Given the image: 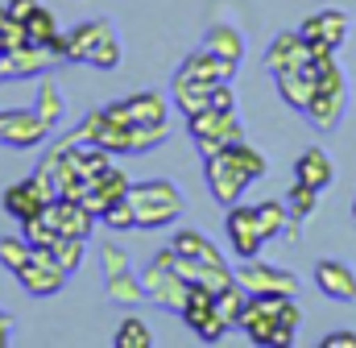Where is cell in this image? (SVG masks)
<instances>
[{
  "instance_id": "obj_34",
  "label": "cell",
  "mask_w": 356,
  "mask_h": 348,
  "mask_svg": "<svg viewBox=\"0 0 356 348\" xmlns=\"http://www.w3.org/2000/svg\"><path fill=\"white\" fill-rule=\"evenodd\" d=\"M25 42H29L25 21H17V17L8 13V4H0V54L13 50V46H25Z\"/></svg>"
},
{
  "instance_id": "obj_26",
  "label": "cell",
  "mask_w": 356,
  "mask_h": 348,
  "mask_svg": "<svg viewBox=\"0 0 356 348\" xmlns=\"http://www.w3.org/2000/svg\"><path fill=\"white\" fill-rule=\"evenodd\" d=\"M108 299H112V303H124V307H133V303H141V299H145V286H141V274H133V269H120V274H108Z\"/></svg>"
},
{
  "instance_id": "obj_5",
  "label": "cell",
  "mask_w": 356,
  "mask_h": 348,
  "mask_svg": "<svg viewBox=\"0 0 356 348\" xmlns=\"http://www.w3.org/2000/svg\"><path fill=\"white\" fill-rule=\"evenodd\" d=\"M203 174H207L211 195H216L224 207H232V203L245 195V187L253 182L249 174L241 171V162L232 158V150H224V154H216V158H203Z\"/></svg>"
},
{
  "instance_id": "obj_43",
  "label": "cell",
  "mask_w": 356,
  "mask_h": 348,
  "mask_svg": "<svg viewBox=\"0 0 356 348\" xmlns=\"http://www.w3.org/2000/svg\"><path fill=\"white\" fill-rule=\"evenodd\" d=\"M353 212H356V203H353Z\"/></svg>"
},
{
  "instance_id": "obj_31",
  "label": "cell",
  "mask_w": 356,
  "mask_h": 348,
  "mask_svg": "<svg viewBox=\"0 0 356 348\" xmlns=\"http://www.w3.org/2000/svg\"><path fill=\"white\" fill-rule=\"evenodd\" d=\"M108 116V112H104ZM95 145H104L112 158L116 154H129V145H133V125H116V120H104V129L95 133Z\"/></svg>"
},
{
  "instance_id": "obj_7",
  "label": "cell",
  "mask_w": 356,
  "mask_h": 348,
  "mask_svg": "<svg viewBox=\"0 0 356 348\" xmlns=\"http://www.w3.org/2000/svg\"><path fill=\"white\" fill-rule=\"evenodd\" d=\"M236 282L249 294H298V278L290 269H277V265L257 258H245V265L236 269Z\"/></svg>"
},
{
  "instance_id": "obj_32",
  "label": "cell",
  "mask_w": 356,
  "mask_h": 348,
  "mask_svg": "<svg viewBox=\"0 0 356 348\" xmlns=\"http://www.w3.org/2000/svg\"><path fill=\"white\" fill-rule=\"evenodd\" d=\"M286 207H290V220H307V216L319 207V191L294 178V187L286 191Z\"/></svg>"
},
{
  "instance_id": "obj_15",
  "label": "cell",
  "mask_w": 356,
  "mask_h": 348,
  "mask_svg": "<svg viewBox=\"0 0 356 348\" xmlns=\"http://www.w3.org/2000/svg\"><path fill=\"white\" fill-rule=\"evenodd\" d=\"M50 137V125L38 116V112H29V108H8L4 112V145H13V150H33V145H42Z\"/></svg>"
},
{
  "instance_id": "obj_27",
  "label": "cell",
  "mask_w": 356,
  "mask_h": 348,
  "mask_svg": "<svg viewBox=\"0 0 356 348\" xmlns=\"http://www.w3.org/2000/svg\"><path fill=\"white\" fill-rule=\"evenodd\" d=\"M257 224H261V237L273 241L277 232H290V207L282 199H266L257 203Z\"/></svg>"
},
{
  "instance_id": "obj_35",
  "label": "cell",
  "mask_w": 356,
  "mask_h": 348,
  "mask_svg": "<svg viewBox=\"0 0 356 348\" xmlns=\"http://www.w3.org/2000/svg\"><path fill=\"white\" fill-rule=\"evenodd\" d=\"M25 33H29V42H38V46H46L54 33H58V21H54V13H46L42 4L33 8V17L25 21Z\"/></svg>"
},
{
  "instance_id": "obj_28",
  "label": "cell",
  "mask_w": 356,
  "mask_h": 348,
  "mask_svg": "<svg viewBox=\"0 0 356 348\" xmlns=\"http://www.w3.org/2000/svg\"><path fill=\"white\" fill-rule=\"evenodd\" d=\"M245 303H249V290H245L241 282L216 294V311H220V319H224L228 328H241V315H245Z\"/></svg>"
},
{
  "instance_id": "obj_16",
  "label": "cell",
  "mask_w": 356,
  "mask_h": 348,
  "mask_svg": "<svg viewBox=\"0 0 356 348\" xmlns=\"http://www.w3.org/2000/svg\"><path fill=\"white\" fill-rule=\"evenodd\" d=\"M315 54H311V42L302 33H277L266 50V71L269 75H282V71H294V67H307Z\"/></svg>"
},
{
  "instance_id": "obj_8",
  "label": "cell",
  "mask_w": 356,
  "mask_h": 348,
  "mask_svg": "<svg viewBox=\"0 0 356 348\" xmlns=\"http://www.w3.org/2000/svg\"><path fill=\"white\" fill-rule=\"evenodd\" d=\"M224 228H228V245H232V253H236L241 261H245V258H257V253H261L266 237H261V224H257V207L232 203V207H228V220H224Z\"/></svg>"
},
{
  "instance_id": "obj_12",
  "label": "cell",
  "mask_w": 356,
  "mask_h": 348,
  "mask_svg": "<svg viewBox=\"0 0 356 348\" xmlns=\"http://www.w3.org/2000/svg\"><path fill=\"white\" fill-rule=\"evenodd\" d=\"M298 33L311 42V50H340L344 46V38H348V13H340V8H323V13H315V17H307L302 25H298Z\"/></svg>"
},
{
  "instance_id": "obj_4",
  "label": "cell",
  "mask_w": 356,
  "mask_h": 348,
  "mask_svg": "<svg viewBox=\"0 0 356 348\" xmlns=\"http://www.w3.org/2000/svg\"><path fill=\"white\" fill-rule=\"evenodd\" d=\"M50 199H58V195H54V182H50L46 171H38L33 178H21V182H13V187L4 191V212H8L13 220H33V216H42V207H46Z\"/></svg>"
},
{
  "instance_id": "obj_25",
  "label": "cell",
  "mask_w": 356,
  "mask_h": 348,
  "mask_svg": "<svg viewBox=\"0 0 356 348\" xmlns=\"http://www.w3.org/2000/svg\"><path fill=\"white\" fill-rule=\"evenodd\" d=\"M33 112H38V116H42L50 129H58V125H63V116H67V100H63V87L54 84V79H42Z\"/></svg>"
},
{
  "instance_id": "obj_1",
  "label": "cell",
  "mask_w": 356,
  "mask_h": 348,
  "mask_svg": "<svg viewBox=\"0 0 356 348\" xmlns=\"http://www.w3.org/2000/svg\"><path fill=\"white\" fill-rule=\"evenodd\" d=\"M129 203L137 212V228H166L182 216V191L166 178H145L129 187Z\"/></svg>"
},
{
  "instance_id": "obj_2",
  "label": "cell",
  "mask_w": 356,
  "mask_h": 348,
  "mask_svg": "<svg viewBox=\"0 0 356 348\" xmlns=\"http://www.w3.org/2000/svg\"><path fill=\"white\" fill-rule=\"evenodd\" d=\"M186 133H191L199 158H216V154H224L232 141H245L236 112H220V108H199V112H191V116H186Z\"/></svg>"
},
{
  "instance_id": "obj_29",
  "label": "cell",
  "mask_w": 356,
  "mask_h": 348,
  "mask_svg": "<svg viewBox=\"0 0 356 348\" xmlns=\"http://www.w3.org/2000/svg\"><path fill=\"white\" fill-rule=\"evenodd\" d=\"M33 245L25 241V237H0V265L8 269V274H21L29 261H33Z\"/></svg>"
},
{
  "instance_id": "obj_24",
  "label": "cell",
  "mask_w": 356,
  "mask_h": 348,
  "mask_svg": "<svg viewBox=\"0 0 356 348\" xmlns=\"http://www.w3.org/2000/svg\"><path fill=\"white\" fill-rule=\"evenodd\" d=\"M203 46H207L211 54H220V58L236 63V67H241V58H245V38H241L232 25H216V29H207Z\"/></svg>"
},
{
  "instance_id": "obj_44",
  "label": "cell",
  "mask_w": 356,
  "mask_h": 348,
  "mask_svg": "<svg viewBox=\"0 0 356 348\" xmlns=\"http://www.w3.org/2000/svg\"><path fill=\"white\" fill-rule=\"evenodd\" d=\"M0 58H4V54H0Z\"/></svg>"
},
{
  "instance_id": "obj_36",
  "label": "cell",
  "mask_w": 356,
  "mask_h": 348,
  "mask_svg": "<svg viewBox=\"0 0 356 348\" xmlns=\"http://www.w3.org/2000/svg\"><path fill=\"white\" fill-rule=\"evenodd\" d=\"M166 141V125H133V145L129 154H149Z\"/></svg>"
},
{
  "instance_id": "obj_41",
  "label": "cell",
  "mask_w": 356,
  "mask_h": 348,
  "mask_svg": "<svg viewBox=\"0 0 356 348\" xmlns=\"http://www.w3.org/2000/svg\"><path fill=\"white\" fill-rule=\"evenodd\" d=\"M33 8H38V0H8V13H13L17 21H29Z\"/></svg>"
},
{
  "instance_id": "obj_40",
  "label": "cell",
  "mask_w": 356,
  "mask_h": 348,
  "mask_svg": "<svg viewBox=\"0 0 356 348\" xmlns=\"http://www.w3.org/2000/svg\"><path fill=\"white\" fill-rule=\"evenodd\" d=\"M319 345L323 348H356V332H327Z\"/></svg>"
},
{
  "instance_id": "obj_11",
  "label": "cell",
  "mask_w": 356,
  "mask_h": 348,
  "mask_svg": "<svg viewBox=\"0 0 356 348\" xmlns=\"http://www.w3.org/2000/svg\"><path fill=\"white\" fill-rule=\"evenodd\" d=\"M42 220L58 232V237H79L88 241L91 228H95V212H88L79 199H50L42 207Z\"/></svg>"
},
{
  "instance_id": "obj_17",
  "label": "cell",
  "mask_w": 356,
  "mask_h": 348,
  "mask_svg": "<svg viewBox=\"0 0 356 348\" xmlns=\"http://www.w3.org/2000/svg\"><path fill=\"white\" fill-rule=\"evenodd\" d=\"M344 112H348V84L340 87H319L315 95H311V104H307V116H311V125L315 129H336L340 120H344Z\"/></svg>"
},
{
  "instance_id": "obj_33",
  "label": "cell",
  "mask_w": 356,
  "mask_h": 348,
  "mask_svg": "<svg viewBox=\"0 0 356 348\" xmlns=\"http://www.w3.org/2000/svg\"><path fill=\"white\" fill-rule=\"evenodd\" d=\"M83 245H88V241H79V237H58V241L50 245V258L58 261L67 274H75V269L83 265Z\"/></svg>"
},
{
  "instance_id": "obj_6",
  "label": "cell",
  "mask_w": 356,
  "mask_h": 348,
  "mask_svg": "<svg viewBox=\"0 0 356 348\" xmlns=\"http://www.w3.org/2000/svg\"><path fill=\"white\" fill-rule=\"evenodd\" d=\"M141 286H145V299H149V303H158V307H166V311H178V315H182V303H186L191 282L178 274L175 265L154 261V265L141 274Z\"/></svg>"
},
{
  "instance_id": "obj_20",
  "label": "cell",
  "mask_w": 356,
  "mask_h": 348,
  "mask_svg": "<svg viewBox=\"0 0 356 348\" xmlns=\"http://www.w3.org/2000/svg\"><path fill=\"white\" fill-rule=\"evenodd\" d=\"M273 79H277L282 100H286L290 108H298V112H307L311 95L319 91V84H315V67H311V63H307V67H294V71H282V75H273Z\"/></svg>"
},
{
  "instance_id": "obj_19",
  "label": "cell",
  "mask_w": 356,
  "mask_h": 348,
  "mask_svg": "<svg viewBox=\"0 0 356 348\" xmlns=\"http://www.w3.org/2000/svg\"><path fill=\"white\" fill-rule=\"evenodd\" d=\"M178 71H182V75H191V79H199V84L220 87V84H232L236 63H228V58H220V54H211V50L203 46V50H195V54H191Z\"/></svg>"
},
{
  "instance_id": "obj_9",
  "label": "cell",
  "mask_w": 356,
  "mask_h": 348,
  "mask_svg": "<svg viewBox=\"0 0 356 348\" xmlns=\"http://www.w3.org/2000/svg\"><path fill=\"white\" fill-rule=\"evenodd\" d=\"M67 278H71V274H67L58 261L50 258V249H38V253H33V261L17 274V282H21L33 299H50V294H58V290L67 286Z\"/></svg>"
},
{
  "instance_id": "obj_22",
  "label": "cell",
  "mask_w": 356,
  "mask_h": 348,
  "mask_svg": "<svg viewBox=\"0 0 356 348\" xmlns=\"http://www.w3.org/2000/svg\"><path fill=\"white\" fill-rule=\"evenodd\" d=\"M211 91H216L211 84H199V79H191V75L178 71L175 84H170V100L182 108V116H191L199 108H211Z\"/></svg>"
},
{
  "instance_id": "obj_42",
  "label": "cell",
  "mask_w": 356,
  "mask_h": 348,
  "mask_svg": "<svg viewBox=\"0 0 356 348\" xmlns=\"http://www.w3.org/2000/svg\"><path fill=\"white\" fill-rule=\"evenodd\" d=\"M0 137H4V112H0Z\"/></svg>"
},
{
  "instance_id": "obj_38",
  "label": "cell",
  "mask_w": 356,
  "mask_h": 348,
  "mask_svg": "<svg viewBox=\"0 0 356 348\" xmlns=\"http://www.w3.org/2000/svg\"><path fill=\"white\" fill-rule=\"evenodd\" d=\"M108 228H116V232H124V228H137V212H133V203H129V195L120 199V203H112L104 216H99Z\"/></svg>"
},
{
  "instance_id": "obj_21",
  "label": "cell",
  "mask_w": 356,
  "mask_h": 348,
  "mask_svg": "<svg viewBox=\"0 0 356 348\" xmlns=\"http://www.w3.org/2000/svg\"><path fill=\"white\" fill-rule=\"evenodd\" d=\"M294 178L298 182H307V187H315V191H327L332 187V158L323 154V150H307V154H298V162H294Z\"/></svg>"
},
{
  "instance_id": "obj_39",
  "label": "cell",
  "mask_w": 356,
  "mask_h": 348,
  "mask_svg": "<svg viewBox=\"0 0 356 348\" xmlns=\"http://www.w3.org/2000/svg\"><path fill=\"white\" fill-rule=\"evenodd\" d=\"M99 258H104V274H120V269H129V253L116 249V245H104Z\"/></svg>"
},
{
  "instance_id": "obj_14",
  "label": "cell",
  "mask_w": 356,
  "mask_h": 348,
  "mask_svg": "<svg viewBox=\"0 0 356 348\" xmlns=\"http://www.w3.org/2000/svg\"><path fill=\"white\" fill-rule=\"evenodd\" d=\"M129 187H133L129 174L120 171V166H108L104 174H95L88 187H83V199H79V203H83L88 212H95V220H99L112 203H120V199L129 195Z\"/></svg>"
},
{
  "instance_id": "obj_10",
  "label": "cell",
  "mask_w": 356,
  "mask_h": 348,
  "mask_svg": "<svg viewBox=\"0 0 356 348\" xmlns=\"http://www.w3.org/2000/svg\"><path fill=\"white\" fill-rule=\"evenodd\" d=\"M166 100L158 91H141V95H129V100H116L108 104V120L116 125H166Z\"/></svg>"
},
{
  "instance_id": "obj_23",
  "label": "cell",
  "mask_w": 356,
  "mask_h": 348,
  "mask_svg": "<svg viewBox=\"0 0 356 348\" xmlns=\"http://www.w3.org/2000/svg\"><path fill=\"white\" fill-rule=\"evenodd\" d=\"M175 253H182V258H191V261H207V265H228L224 261V253L203 237V232H195V228H178L175 232Z\"/></svg>"
},
{
  "instance_id": "obj_3",
  "label": "cell",
  "mask_w": 356,
  "mask_h": 348,
  "mask_svg": "<svg viewBox=\"0 0 356 348\" xmlns=\"http://www.w3.org/2000/svg\"><path fill=\"white\" fill-rule=\"evenodd\" d=\"M71 63H91L99 71H112L120 63V42L112 33V21H83L71 29Z\"/></svg>"
},
{
  "instance_id": "obj_13",
  "label": "cell",
  "mask_w": 356,
  "mask_h": 348,
  "mask_svg": "<svg viewBox=\"0 0 356 348\" xmlns=\"http://www.w3.org/2000/svg\"><path fill=\"white\" fill-rule=\"evenodd\" d=\"M54 50L50 46H38V42H25V46H13L4 50L0 58V79H29V75H42L46 67H54Z\"/></svg>"
},
{
  "instance_id": "obj_30",
  "label": "cell",
  "mask_w": 356,
  "mask_h": 348,
  "mask_svg": "<svg viewBox=\"0 0 356 348\" xmlns=\"http://www.w3.org/2000/svg\"><path fill=\"white\" fill-rule=\"evenodd\" d=\"M112 345H116V348H154V332H149V324H145V319L129 315V319H120V328H116Z\"/></svg>"
},
{
  "instance_id": "obj_18",
  "label": "cell",
  "mask_w": 356,
  "mask_h": 348,
  "mask_svg": "<svg viewBox=\"0 0 356 348\" xmlns=\"http://www.w3.org/2000/svg\"><path fill=\"white\" fill-rule=\"evenodd\" d=\"M315 286L327 294V299H336V303H356V274L353 265H344V261H319L315 265Z\"/></svg>"
},
{
  "instance_id": "obj_37",
  "label": "cell",
  "mask_w": 356,
  "mask_h": 348,
  "mask_svg": "<svg viewBox=\"0 0 356 348\" xmlns=\"http://www.w3.org/2000/svg\"><path fill=\"white\" fill-rule=\"evenodd\" d=\"M21 237L33 245V249H50L54 241H58V232L42 220V216H33V220H21Z\"/></svg>"
}]
</instances>
